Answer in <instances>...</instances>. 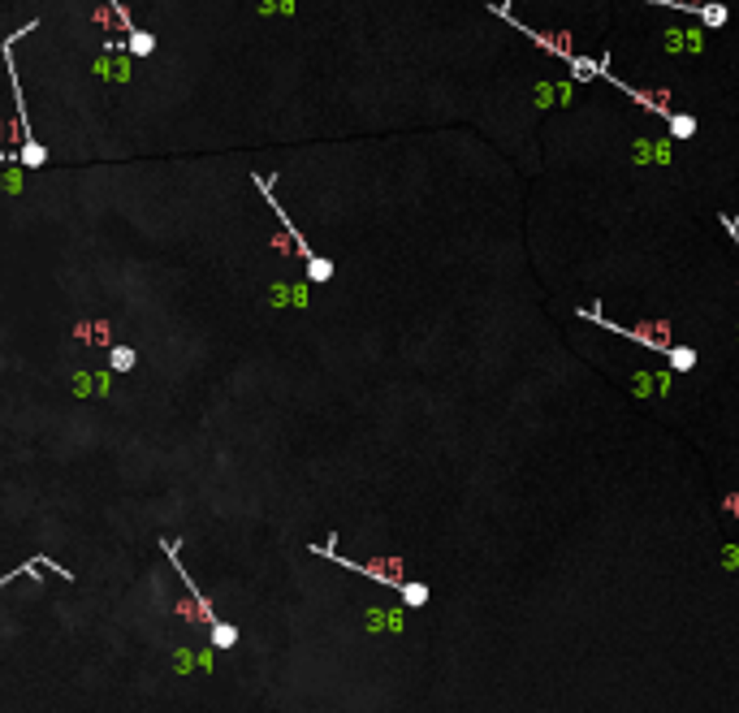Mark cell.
I'll return each mask as SVG.
<instances>
[{
    "mask_svg": "<svg viewBox=\"0 0 739 713\" xmlns=\"http://www.w3.org/2000/svg\"><path fill=\"white\" fill-rule=\"evenodd\" d=\"M666 122H670V134L674 139H692L696 134V117H688V113H670Z\"/></svg>",
    "mask_w": 739,
    "mask_h": 713,
    "instance_id": "obj_8",
    "label": "cell"
},
{
    "mask_svg": "<svg viewBox=\"0 0 739 713\" xmlns=\"http://www.w3.org/2000/svg\"><path fill=\"white\" fill-rule=\"evenodd\" d=\"M402 601H406V606H424V601H428V588H424V584H402Z\"/></svg>",
    "mask_w": 739,
    "mask_h": 713,
    "instance_id": "obj_10",
    "label": "cell"
},
{
    "mask_svg": "<svg viewBox=\"0 0 739 713\" xmlns=\"http://www.w3.org/2000/svg\"><path fill=\"white\" fill-rule=\"evenodd\" d=\"M161 550H165V554H169V562L178 567V575H182V584H186V592H190V601H195V606H199V614H203V623H207V631H212V644H217V648H234V644H238V627H234V623H221V618H217V610H212V601H207V596H203V588H199V584L190 579V571L182 567V545H178V540H161Z\"/></svg>",
    "mask_w": 739,
    "mask_h": 713,
    "instance_id": "obj_1",
    "label": "cell"
},
{
    "mask_svg": "<svg viewBox=\"0 0 739 713\" xmlns=\"http://www.w3.org/2000/svg\"><path fill=\"white\" fill-rule=\"evenodd\" d=\"M18 160L26 164V169H43V164H48V147H43V143H35V139H26V143H22V151H18Z\"/></svg>",
    "mask_w": 739,
    "mask_h": 713,
    "instance_id": "obj_4",
    "label": "cell"
},
{
    "mask_svg": "<svg viewBox=\"0 0 739 713\" xmlns=\"http://www.w3.org/2000/svg\"><path fill=\"white\" fill-rule=\"evenodd\" d=\"M139 363V350L134 346H113V355H109V368L113 372H130Z\"/></svg>",
    "mask_w": 739,
    "mask_h": 713,
    "instance_id": "obj_6",
    "label": "cell"
},
{
    "mask_svg": "<svg viewBox=\"0 0 739 713\" xmlns=\"http://www.w3.org/2000/svg\"><path fill=\"white\" fill-rule=\"evenodd\" d=\"M307 277H311V282H329V277H333V259H320V255H315V259L307 264Z\"/></svg>",
    "mask_w": 739,
    "mask_h": 713,
    "instance_id": "obj_9",
    "label": "cell"
},
{
    "mask_svg": "<svg viewBox=\"0 0 739 713\" xmlns=\"http://www.w3.org/2000/svg\"><path fill=\"white\" fill-rule=\"evenodd\" d=\"M255 186L264 191V199H269V208L277 212V221H281V230L290 234V242H294V251H298V255H303V259L311 264V259H315V251H311V242H307V238L298 234V225H294V221H290V216H286V208H281V203L273 199V182H269V178H264V173H255Z\"/></svg>",
    "mask_w": 739,
    "mask_h": 713,
    "instance_id": "obj_2",
    "label": "cell"
},
{
    "mask_svg": "<svg viewBox=\"0 0 739 713\" xmlns=\"http://www.w3.org/2000/svg\"><path fill=\"white\" fill-rule=\"evenodd\" d=\"M666 359H670L674 372H692V368H696V350H688V346H670Z\"/></svg>",
    "mask_w": 739,
    "mask_h": 713,
    "instance_id": "obj_5",
    "label": "cell"
},
{
    "mask_svg": "<svg viewBox=\"0 0 739 713\" xmlns=\"http://www.w3.org/2000/svg\"><path fill=\"white\" fill-rule=\"evenodd\" d=\"M126 48L134 52V57H151V52H156V39H151L147 31H139V26H134V31H130V39H126Z\"/></svg>",
    "mask_w": 739,
    "mask_h": 713,
    "instance_id": "obj_7",
    "label": "cell"
},
{
    "mask_svg": "<svg viewBox=\"0 0 739 713\" xmlns=\"http://www.w3.org/2000/svg\"><path fill=\"white\" fill-rule=\"evenodd\" d=\"M35 567H48V571H61V575H65V579H74V575H70V571H65V567H57V562H48V558H43V554H35V558H31V562H22V567H14V571H5V575H0V588H9V584H14V579H22V575H31V571H35Z\"/></svg>",
    "mask_w": 739,
    "mask_h": 713,
    "instance_id": "obj_3",
    "label": "cell"
}]
</instances>
